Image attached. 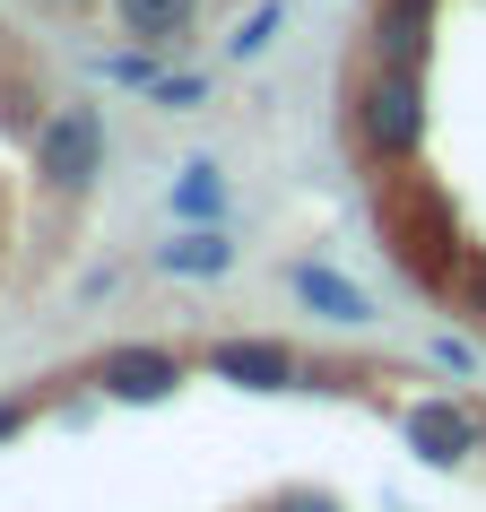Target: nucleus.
Instances as JSON below:
<instances>
[{"instance_id":"obj_12","label":"nucleus","mask_w":486,"mask_h":512,"mask_svg":"<svg viewBox=\"0 0 486 512\" xmlns=\"http://www.w3.org/2000/svg\"><path fill=\"white\" fill-rule=\"evenodd\" d=\"M148 105L157 113H191V105H209V70H174V79L148 87Z\"/></svg>"},{"instance_id":"obj_6","label":"nucleus","mask_w":486,"mask_h":512,"mask_svg":"<svg viewBox=\"0 0 486 512\" xmlns=\"http://www.w3.org/2000/svg\"><path fill=\"white\" fill-rule=\"evenodd\" d=\"M426 35H434V0H374V27H365L374 61H391V70H426Z\"/></svg>"},{"instance_id":"obj_8","label":"nucleus","mask_w":486,"mask_h":512,"mask_svg":"<svg viewBox=\"0 0 486 512\" xmlns=\"http://www.w3.org/2000/svg\"><path fill=\"white\" fill-rule=\"evenodd\" d=\"M287 287H296V296L313 304L322 322H348V330H365V322H374V296H365L356 278L322 270V261H296V270H287Z\"/></svg>"},{"instance_id":"obj_16","label":"nucleus","mask_w":486,"mask_h":512,"mask_svg":"<svg viewBox=\"0 0 486 512\" xmlns=\"http://www.w3.org/2000/svg\"><path fill=\"white\" fill-rule=\"evenodd\" d=\"M44 9H79V0H44Z\"/></svg>"},{"instance_id":"obj_5","label":"nucleus","mask_w":486,"mask_h":512,"mask_svg":"<svg viewBox=\"0 0 486 512\" xmlns=\"http://www.w3.org/2000/svg\"><path fill=\"white\" fill-rule=\"evenodd\" d=\"M400 426H408V443H417V460H434V469H460V460L486 443V426L469 408H452V400H417Z\"/></svg>"},{"instance_id":"obj_9","label":"nucleus","mask_w":486,"mask_h":512,"mask_svg":"<svg viewBox=\"0 0 486 512\" xmlns=\"http://www.w3.org/2000/svg\"><path fill=\"white\" fill-rule=\"evenodd\" d=\"M148 261H157V278H191V287H200V278H226V270H235V243L217 235V226H183V235L157 243Z\"/></svg>"},{"instance_id":"obj_10","label":"nucleus","mask_w":486,"mask_h":512,"mask_svg":"<svg viewBox=\"0 0 486 512\" xmlns=\"http://www.w3.org/2000/svg\"><path fill=\"white\" fill-rule=\"evenodd\" d=\"M174 217H183V226H217V217H226V174H217L209 157H191L183 174H174Z\"/></svg>"},{"instance_id":"obj_2","label":"nucleus","mask_w":486,"mask_h":512,"mask_svg":"<svg viewBox=\"0 0 486 512\" xmlns=\"http://www.w3.org/2000/svg\"><path fill=\"white\" fill-rule=\"evenodd\" d=\"M35 174L53 191H87L105 174V113L96 105H61L35 122Z\"/></svg>"},{"instance_id":"obj_1","label":"nucleus","mask_w":486,"mask_h":512,"mask_svg":"<svg viewBox=\"0 0 486 512\" xmlns=\"http://www.w3.org/2000/svg\"><path fill=\"white\" fill-rule=\"evenodd\" d=\"M348 122H356V148L374 165H408L426 148V70H391L374 61L348 96Z\"/></svg>"},{"instance_id":"obj_7","label":"nucleus","mask_w":486,"mask_h":512,"mask_svg":"<svg viewBox=\"0 0 486 512\" xmlns=\"http://www.w3.org/2000/svg\"><path fill=\"white\" fill-rule=\"evenodd\" d=\"M113 27L131 44H157V53H183L191 27H200V0H113Z\"/></svg>"},{"instance_id":"obj_4","label":"nucleus","mask_w":486,"mask_h":512,"mask_svg":"<svg viewBox=\"0 0 486 512\" xmlns=\"http://www.w3.org/2000/svg\"><path fill=\"white\" fill-rule=\"evenodd\" d=\"M96 391L105 400H174L183 391V356L174 348H113L96 365Z\"/></svg>"},{"instance_id":"obj_11","label":"nucleus","mask_w":486,"mask_h":512,"mask_svg":"<svg viewBox=\"0 0 486 512\" xmlns=\"http://www.w3.org/2000/svg\"><path fill=\"white\" fill-rule=\"evenodd\" d=\"M278 35H287V0H261V9H252V18L226 35V61H261Z\"/></svg>"},{"instance_id":"obj_13","label":"nucleus","mask_w":486,"mask_h":512,"mask_svg":"<svg viewBox=\"0 0 486 512\" xmlns=\"http://www.w3.org/2000/svg\"><path fill=\"white\" fill-rule=\"evenodd\" d=\"M105 79H122V87H157L165 70H157V44H131V53H113L105 61Z\"/></svg>"},{"instance_id":"obj_3","label":"nucleus","mask_w":486,"mask_h":512,"mask_svg":"<svg viewBox=\"0 0 486 512\" xmlns=\"http://www.w3.org/2000/svg\"><path fill=\"white\" fill-rule=\"evenodd\" d=\"M200 365H209V382H235V391H296L304 382V356L287 339H217Z\"/></svg>"},{"instance_id":"obj_15","label":"nucleus","mask_w":486,"mask_h":512,"mask_svg":"<svg viewBox=\"0 0 486 512\" xmlns=\"http://www.w3.org/2000/svg\"><path fill=\"white\" fill-rule=\"evenodd\" d=\"M18 426H27V408H18V400H0V443H9Z\"/></svg>"},{"instance_id":"obj_14","label":"nucleus","mask_w":486,"mask_h":512,"mask_svg":"<svg viewBox=\"0 0 486 512\" xmlns=\"http://www.w3.org/2000/svg\"><path fill=\"white\" fill-rule=\"evenodd\" d=\"M270 512H339V504H330V495H278Z\"/></svg>"}]
</instances>
